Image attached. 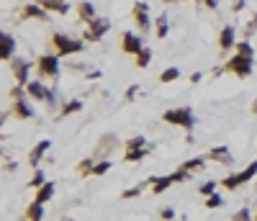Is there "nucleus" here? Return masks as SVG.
I'll list each match as a JSON object with an SVG mask.
<instances>
[{
	"label": "nucleus",
	"mask_w": 257,
	"mask_h": 221,
	"mask_svg": "<svg viewBox=\"0 0 257 221\" xmlns=\"http://www.w3.org/2000/svg\"><path fill=\"white\" fill-rule=\"evenodd\" d=\"M232 47H237V39H234V28L232 26H224L221 28V34H219V49H232Z\"/></svg>",
	"instance_id": "obj_12"
},
{
	"label": "nucleus",
	"mask_w": 257,
	"mask_h": 221,
	"mask_svg": "<svg viewBox=\"0 0 257 221\" xmlns=\"http://www.w3.org/2000/svg\"><path fill=\"white\" fill-rule=\"evenodd\" d=\"M232 8H234V10H242V8H245V0H232Z\"/></svg>",
	"instance_id": "obj_41"
},
{
	"label": "nucleus",
	"mask_w": 257,
	"mask_h": 221,
	"mask_svg": "<svg viewBox=\"0 0 257 221\" xmlns=\"http://www.w3.org/2000/svg\"><path fill=\"white\" fill-rule=\"evenodd\" d=\"M198 190H201V193L208 198V196H214V193H216V183H211V180H208V183H203Z\"/></svg>",
	"instance_id": "obj_35"
},
{
	"label": "nucleus",
	"mask_w": 257,
	"mask_h": 221,
	"mask_svg": "<svg viewBox=\"0 0 257 221\" xmlns=\"http://www.w3.org/2000/svg\"><path fill=\"white\" fill-rule=\"evenodd\" d=\"M78 111H83V103L80 100H67V103H62V108H59V116H70V113H78Z\"/></svg>",
	"instance_id": "obj_22"
},
{
	"label": "nucleus",
	"mask_w": 257,
	"mask_h": 221,
	"mask_svg": "<svg viewBox=\"0 0 257 221\" xmlns=\"http://www.w3.org/2000/svg\"><path fill=\"white\" fill-rule=\"evenodd\" d=\"M49 147H52V142H49V139H44V142H39V144L34 147V152L28 154V165H34V167H36L39 162H41V157H44V154L49 152Z\"/></svg>",
	"instance_id": "obj_13"
},
{
	"label": "nucleus",
	"mask_w": 257,
	"mask_h": 221,
	"mask_svg": "<svg viewBox=\"0 0 257 221\" xmlns=\"http://www.w3.org/2000/svg\"><path fill=\"white\" fill-rule=\"evenodd\" d=\"M26 93H28V98H34V100H47L49 87L41 85V82H36V80H31V82L26 85Z\"/></svg>",
	"instance_id": "obj_11"
},
{
	"label": "nucleus",
	"mask_w": 257,
	"mask_h": 221,
	"mask_svg": "<svg viewBox=\"0 0 257 221\" xmlns=\"http://www.w3.org/2000/svg\"><path fill=\"white\" fill-rule=\"evenodd\" d=\"M137 93H139V87H137V85H131L129 90H126V100H134V98H137Z\"/></svg>",
	"instance_id": "obj_40"
},
{
	"label": "nucleus",
	"mask_w": 257,
	"mask_h": 221,
	"mask_svg": "<svg viewBox=\"0 0 257 221\" xmlns=\"http://www.w3.org/2000/svg\"><path fill=\"white\" fill-rule=\"evenodd\" d=\"M149 152H152V147H147V149H137V152H126V162H139V159H144Z\"/></svg>",
	"instance_id": "obj_28"
},
{
	"label": "nucleus",
	"mask_w": 257,
	"mask_h": 221,
	"mask_svg": "<svg viewBox=\"0 0 257 221\" xmlns=\"http://www.w3.org/2000/svg\"><path fill=\"white\" fill-rule=\"evenodd\" d=\"M177 77H180V70H177V67H168V70H165L162 75H160V82L168 85V82H175Z\"/></svg>",
	"instance_id": "obj_25"
},
{
	"label": "nucleus",
	"mask_w": 257,
	"mask_h": 221,
	"mask_svg": "<svg viewBox=\"0 0 257 221\" xmlns=\"http://www.w3.org/2000/svg\"><path fill=\"white\" fill-rule=\"evenodd\" d=\"M121 41H124V44H121V47H124V52H126V54H134V57H137V54L144 49V41H142L139 36H134L131 31H126V34H124V39H121Z\"/></svg>",
	"instance_id": "obj_10"
},
{
	"label": "nucleus",
	"mask_w": 257,
	"mask_h": 221,
	"mask_svg": "<svg viewBox=\"0 0 257 221\" xmlns=\"http://www.w3.org/2000/svg\"><path fill=\"white\" fill-rule=\"evenodd\" d=\"M10 111H13V116H16V119H23V121H26V119H34V108L28 106L26 100H16Z\"/></svg>",
	"instance_id": "obj_14"
},
{
	"label": "nucleus",
	"mask_w": 257,
	"mask_h": 221,
	"mask_svg": "<svg viewBox=\"0 0 257 221\" xmlns=\"http://www.w3.org/2000/svg\"><path fill=\"white\" fill-rule=\"evenodd\" d=\"M41 185H47V178H44L41 170H36L34 178H31V183H28V188H41Z\"/></svg>",
	"instance_id": "obj_30"
},
{
	"label": "nucleus",
	"mask_w": 257,
	"mask_h": 221,
	"mask_svg": "<svg viewBox=\"0 0 257 221\" xmlns=\"http://www.w3.org/2000/svg\"><path fill=\"white\" fill-rule=\"evenodd\" d=\"M219 206H221V196H219V193H214V196L206 198V209H219Z\"/></svg>",
	"instance_id": "obj_36"
},
{
	"label": "nucleus",
	"mask_w": 257,
	"mask_h": 221,
	"mask_svg": "<svg viewBox=\"0 0 257 221\" xmlns=\"http://www.w3.org/2000/svg\"><path fill=\"white\" fill-rule=\"evenodd\" d=\"M252 113H255V116H257V100H255V103H252Z\"/></svg>",
	"instance_id": "obj_44"
},
{
	"label": "nucleus",
	"mask_w": 257,
	"mask_h": 221,
	"mask_svg": "<svg viewBox=\"0 0 257 221\" xmlns=\"http://www.w3.org/2000/svg\"><path fill=\"white\" fill-rule=\"evenodd\" d=\"M78 16H80L85 23L95 21V8H93V3H78Z\"/></svg>",
	"instance_id": "obj_19"
},
{
	"label": "nucleus",
	"mask_w": 257,
	"mask_h": 221,
	"mask_svg": "<svg viewBox=\"0 0 257 221\" xmlns=\"http://www.w3.org/2000/svg\"><path fill=\"white\" fill-rule=\"evenodd\" d=\"M255 221H257V216H255Z\"/></svg>",
	"instance_id": "obj_46"
},
{
	"label": "nucleus",
	"mask_w": 257,
	"mask_h": 221,
	"mask_svg": "<svg viewBox=\"0 0 257 221\" xmlns=\"http://www.w3.org/2000/svg\"><path fill=\"white\" fill-rule=\"evenodd\" d=\"M26 95H28V93H26V87H23V85L10 87V98H13V100H26Z\"/></svg>",
	"instance_id": "obj_34"
},
{
	"label": "nucleus",
	"mask_w": 257,
	"mask_h": 221,
	"mask_svg": "<svg viewBox=\"0 0 257 221\" xmlns=\"http://www.w3.org/2000/svg\"><path fill=\"white\" fill-rule=\"evenodd\" d=\"M188 175H190V172L177 170V172H170V175H162V178H152V180H149V185H152V193H165V190H168L172 183L188 180Z\"/></svg>",
	"instance_id": "obj_3"
},
{
	"label": "nucleus",
	"mask_w": 257,
	"mask_h": 221,
	"mask_svg": "<svg viewBox=\"0 0 257 221\" xmlns=\"http://www.w3.org/2000/svg\"><path fill=\"white\" fill-rule=\"evenodd\" d=\"M36 3H39L44 10H49L52 5H57V3H65V0H36Z\"/></svg>",
	"instance_id": "obj_38"
},
{
	"label": "nucleus",
	"mask_w": 257,
	"mask_h": 221,
	"mask_svg": "<svg viewBox=\"0 0 257 221\" xmlns=\"http://www.w3.org/2000/svg\"><path fill=\"white\" fill-rule=\"evenodd\" d=\"M111 28V21L108 18H95V21H90L87 28H85V41H100L105 36V31Z\"/></svg>",
	"instance_id": "obj_6"
},
{
	"label": "nucleus",
	"mask_w": 257,
	"mask_h": 221,
	"mask_svg": "<svg viewBox=\"0 0 257 221\" xmlns=\"http://www.w3.org/2000/svg\"><path fill=\"white\" fill-rule=\"evenodd\" d=\"M257 175V159L255 162H250V165L242 170V172H237V175H229V178H224L221 180V185L224 188H229V190H237L239 185H245V183H250L252 178Z\"/></svg>",
	"instance_id": "obj_2"
},
{
	"label": "nucleus",
	"mask_w": 257,
	"mask_h": 221,
	"mask_svg": "<svg viewBox=\"0 0 257 221\" xmlns=\"http://www.w3.org/2000/svg\"><path fill=\"white\" fill-rule=\"evenodd\" d=\"M39 72H41V77H52V80H57V75H59V57L57 54H44V57H39Z\"/></svg>",
	"instance_id": "obj_7"
},
{
	"label": "nucleus",
	"mask_w": 257,
	"mask_h": 221,
	"mask_svg": "<svg viewBox=\"0 0 257 221\" xmlns=\"http://www.w3.org/2000/svg\"><path fill=\"white\" fill-rule=\"evenodd\" d=\"M137 149H147V139L144 137H131L126 142V152H137Z\"/></svg>",
	"instance_id": "obj_24"
},
{
	"label": "nucleus",
	"mask_w": 257,
	"mask_h": 221,
	"mask_svg": "<svg viewBox=\"0 0 257 221\" xmlns=\"http://www.w3.org/2000/svg\"><path fill=\"white\" fill-rule=\"evenodd\" d=\"M134 21H137L139 31H149V5L147 3H134Z\"/></svg>",
	"instance_id": "obj_9"
},
{
	"label": "nucleus",
	"mask_w": 257,
	"mask_h": 221,
	"mask_svg": "<svg viewBox=\"0 0 257 221\" xmlns=\"http://www.w3.org/2000/svg\"><path fill=\"white\" fill-rule=\"evenodd\" d=\"M93 167H95V159L87 157V159H83L80 165H78V172L80 175H93Z\"/></svg>",
	"instance_id": "obj_27"
},
{
	"label": "nucleus",
	"mask_w": 257,
	"mask_h": 221,
	"mask_svg": "<svg viewBox=\"0 0 257 221\" xmlns=\"http://www.w3.org/2000/svg\"><path fill=\"white\" fill-rule=\"evenodd\" d=\"M203 3H206V8H216L219 0H203Z\"/></svg>",
	"instance_id": "obj_43"
},
{
	"label": "nucleus",
	"mask_w": 257,
	"mask_h": 221,
	"mask_svg": "<svg viewBox=\"0 0 257 221\" xmlns=\"http://www.w3.org/2000/svg\"><path fill=\"white\" fill-rule=\"evenodd\" d=\"M21 13H23L26 18H39V21H47V18H49V13L44 10L41 5H34V3L23 5V10H21Z\"/></svg>",
	"instance_id": "obj_15"
},
{
	"label": "nucleus",
	"mask_w": 257,
	"mask_h": 221,
	"mask_svg": "<svg viewBox=\"0 0 257 221\" xmlns=\"http://www.w3.org/2000/svg\"><path fill=\"white\" fill-rule=\"evenodd\" d=\"M203 162H206V157L188 159V162H183V167H180V170H185V172H198V170H203Z\"/></svg>",
	"instance_id": "obj_23"
},
{
	"label": "nucleus",
	"mask_w": 257,
	"mask_h": 221,
	"mask_svg": "<svg viewBox=\"0 0 257 221\" xmlns=\"http://www.w3.org/2000/svg\"><path fill=\"white\" fill-rule=\"evenodd\" d=\"M224 72H234L237 77H247V75H252V57L234 54L232 60L224 65Z\"/></svg>",
	"instance_id": "obj_5"
},
{
	"label": "nucleus",
	"mask_w": 257,
	"mask_h": 221,
	"mask_svg": "<svg viewBox=\"0 0 257 221\" xmlns=\"http://www.w3.org/2000/svg\"><path fill=\"white\" fill-rule=\"evenodd\" d=\"M198 80H201V72H193V75H190V82L195 85V82H198Z\"/></svg>",
	"instance_id": "obj_42"
},
{
	"label": "nucleus",
	"mask_w": 257,
	"mask_h": 221,
	"mask_svg": "<svg viewBox=\"0 0 257 221\" xmlns=\"http://www.w3.org/2000/svg\"><path fill=\"white\" fill-rule=\"evenodd\" d=\"M10 70H13V75H16V80H18V85H28L31 80H28V72H31V65H28L26 60H13L10 62Z\"/></svg>",
	"instance_id": "obj_8"
},
{
	"label": "nucleus",
	"mask_w": 257,
	"mask_h": 221,
	"mask_svg": "<svg viewBox=\"0 0 257 221\" xmlns=\"http://www.w3.org/2000/svg\"><path fill=\"white\" fill-rule=\"evenodd\" d=\"M111 170V162L108 159H100V162H95V167H93V175H105Z\"/></svg>",
	"instance_id": "obj_31"
},
{
	"label": "nucleus",
	"mask_w": 257,
	"mask_h": 221,
	"mask_svg": "<svg viewBox=\"0 0 257 221\" xmlns=\"http://www.w3.org/2000/svg\"><path fill=\"white\" fill-rule=\"evenodd\" d=\"M160 216H162L165 221H172V219H175V211H172V209H162V211H160Z\"/></svg>",
	"instance_id": "obj_39"
},
{
	"label": "nucleus",
	"mask_w": 257,
	"mask_h": 221,
	"mask_svg": "<svg viewBox=\"0 0 257 221\" xmlns=\"http://www.w3.org/2000/svg\"><path fill=\"white\" fill-rule=\"evenodd\" d=\"M26 219L28 221H41L44 219V203H31V206H28V209H26Z\"/></svg>",
	"instance_id": "obj_20"
},
{
	"label": "nucleus",
	"mask_w": 257,
	"mask_h": 221,
	"mask_svg": "<svg viewBox=\"0 0 257 221\" xmlns=\"http://www.w3.org/2000/svg\"><path fill=\"white\" fill-rule=\"evenodd\" d=\"M168 28H170V26H168V16H160V18H157V36L165 39V36H168Z\"/></svg>",
	"instance_id": "obj_29"
},
{
	"label": "nucleus",
	"mask_w": 257,
	"mask_h": 221,
	"mask_svg": "<svg viewBox=\"0 0 257 221\" xmlns=\"http://www.w3.org/2000/svg\"><path fill=\"white\" fill-rule=\"evenodd\" d=\"M13 52H16V39L3 34V62H13Z\"/></svg>",
	"instance_id": "obj_17"
},
{
	"label": "nucleus",
	"mask_w": 257,
	"mask_h": 221,
	"mask_svg": "<svg viewBox=\"0 0 257 221\" xmlns=\"http://www.w3.org/2000/svg\"><path fill=\"white\" fill-rule=\"evenodd\" d=\"M98 147H100V149L95 152V157H103V159H105V154H108V152L113 149V147H116V137H113V134H105V137L100 139V144H98Z\"/></svg>",
	"instance_id": "obj_18"
},
{
	"label": "nucleus",
	"mask_w": 257,
	"mask_h": 221,
	"mask_svg": "<svg viewBox=\"0 0 257 221\" xmlns=\"http://www.w3.org/2000/svg\"><path fill=\"white\" fill-rule=\"evenodd\" d=\"M232 221H255V219H252V211H250V209H239V211L232 216Z\"/></svg>",
	"instance_id": "obj_32"
},
{
	"label": "nucleus",
	"mask_w": 257,
	"mask_h": 221,
	"mask_svg": "<svg viewBox=\"0 0 257 221\" xmlns=\"http://www.w3.org/2000/svg\"><path fill=\"white\" fill-rule=\"evenodd\" d=\"M142 188H144V185H137V188H131V190H124V198H126V201H129V198H137V196L142 193Z\"/></svg>",
	"instance_id": "obj_37"
},
{
	"label": "nucleus",
	"mask_w": 257,
	"mask_h": 221,
	"mask_svg": "<svg viewBox=\"0 0 257 221\" xmlns=\"http://www.w3.org/2000/svg\"><path fill=\"white\" fill-rule=\"evenodd\" d=\"M162 121L170 124V126H183V129H193L195 126V116H193V108L190 106H183V108H172V111H165L162 113Z\"/></svg>",
	"instance_id": "obj_1"
},
{
	"label": "nucleus",
	"mask_w": 257,
	"mask_h": 221,
	"mask_svg": "<svg viewBox=\"0 0 257 221\" xmlns=\"http://www.w3.org/2000/svg\"><path fill=\"white\" fill-rule=\"evenodd\" d=\"M165 3H180V0H165Z\"/></svg>",
	"instance_id": "obj_45"
},
{
	"label": "nucleus",
	"mask_w": 257,
	"mask_h": 221,
	"mask_svg": "<svg viewBox=\"0 0 257 221\" xmlns=\"http://www.w3.org/2000/svg\"><path fill=\"white\" fill-rule=\"evenodd\" d=\"M52 196H54V183L41 185V188L36 190V203H47V201H52Z\"/></svg>",
	"instance_id": "obj_21"
},
{
	"label": "nucleus",
	"mask_w": 257,
	"mask_h": 221,
	"mask_svg": "<svg viewBox=\"0 0 257 221\" xmlns=\"http://www.w3.org/2000/svg\"><path fill=\"white\" fill-rule=\"evenodd\" d=\"M208 159L221 162V165H232V154H229L226 147H216V149H211V152H208Z\"/></svg>",
	"instance_id": "obj_16"
},
{
	"label": "nucleus",
	"mask_w": 257,
	"mask_h": 221,
	"mask_svg": "<svg viewBox=\"0 0 257 221\" xmlns=\"http://www.w3.org/2000/svg\"><path fill=\"white\" fill-rule=\"evenodd\" d=\"M237 54L252 57V44H250V41H239V44H237Z\"/></svg>",
	"instance_id": "obj_33"
},
{
	"label": "nucleus",
	"mask_w": 257,
	"mask_h": 221,
	"mask_svg": "<svg viewBox=\"0 0 257 221\" xmlns=\"http://www.w3.org/2000/svg\"><path fill=\"white\" fill-rule=\"evenodd\" d=\"M149 62H152V49H149V47H144V49L137 54V67H142V70H144Z\"/></svg>",
	"instance_id": "obj_26"
},
{
	"label": "nucleus",
	"mask_w": 257,
	"mask_h": 221,
	"mask_svg": "<svg viewBox=\"0 0 257 221\" xmlns=\"http://www.w3.org/2000/svg\"><path fill=\"white\" fill-rule=\"evenodd\" d=\"M52 44H54V49H57V57H67V54H78L83 52V44L80 41H75L65 34H54L52 36Z\"/></svg>",
	"instance_id": "obj_4"
}]
</instances>
